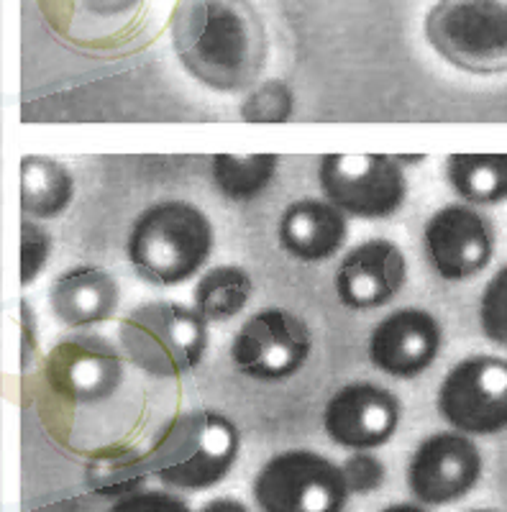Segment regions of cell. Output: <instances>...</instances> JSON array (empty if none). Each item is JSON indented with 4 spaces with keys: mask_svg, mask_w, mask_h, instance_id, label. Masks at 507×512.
Segmentation results:
<instances>
[{
    "mask_svg": "<svg viewBox=\"0 0 507 512\" xmlns=\"http://www.w3.org/2000/svg\"><path fill=\"white\" fill-rule=\"evenodd\" d=\"M177 62L213 93H249L269 62V34L254 0H177L172 11Z\"/></svg>",
    "mask_w": 507,
    "mask_h": 512,
    "instance_id": "1",
    "label": "cell"
},
{
    "mask_svg": "<svg viewBox=\"0 0 507 512\" xmlns=\"http://www.w3.org/2000/svg\"><path fill=\"white\" fill-rule=\"evenodd\" d=\"M216 249V228L190 200H159L136 216L126 256L136 277L154 287H177L203 272Z\"/></svg>",
    "mask_w": 507,
    "mask_h": 512,
    "instance_id": "2",
    "label": "cell"
},
{
    "mask_svg": "<svg viewBox=\"0 0 507 512\" xmlns=\"http://www.w3.org/2000/svg\"><path fill=\"white\" fill-rule=\"evenodd\" d=\"M241 456L239 425L210 408L177 413L159 428L146 454L159 482L185 492L213 489L231 474Z\"/></svg>",
    "mask_w": 507,
    "mask_h": 512,
    "instance_id": "3",
    "label": "cell"
},
{
    "mask_svg": "<svg viewBox=\"0 0 507 512\" xmlns=\"http://www.w3.org/2000/svg\"><path fill=\"white\" fill-rule=\"evenodd\" d=\"M118 344L129 364L154 379L193 374L208 356L210 323L177 300H152L131 310L118 326Z\"/></svg>",
    "mask_w": 507,
    "mask_h": 512,
    "instance_id": "4",
    "label": "cell"
},
{
    "mask_svg": "<svg viewBox=\"0 0 507 512\" xmlns=\"http://www.w3.org/2000/svg\"><path fill=\"white\" fill-rule=\"evenodd\" d=\"M423 34L433 52L456 70L507 72V0H436Z\"/></svg>",
    "mask_w": 507,
    "mask_h": 512,
    "instance_id": "5",
    "label": "cell"
},
{
    "mask_svg": "<svg viewBox=\"0 0 507 512\" xmlns=\"http://www.w3.org/2000/svg\"><path fill=\"white\" fill-rule=\"evenodd\" d=\"M251 492L259 512H344L351 497L341 466L310 448L264 461Z\"/></svg>",
    "mask_w": 507,
    "mask_h": 512,
    "instance_id": "6",
    "label": "cell"
},
{
    "mask_svg": "<svg viewBox=\"0 0 507 512\" xmlns=\"http://www.w3.org/2000/svg\"><path fill=\"white\" fill-rule=\"evenodd\" d=\"M318 187L328 203L362 221L392 218L410 192L405 167L387 154H323Z\"/></svg>",
    "mask_w": 507,
    "mask_h": 512,
    "instance_id": "7",
    "label": "cell"
},
{
    "mask_svg": "<svg viewBox=\"0 0 507 512\" xmlns=\"http://www.w3.org/2000/svg\"><path fill=\"white\" fill-rule=\"evenodd\" d=\"M313 354V331L298 313L262 308L251 313L231 338V364L246 379L282 384L298 377Z\"/></svg>",
    "mask_w": 507,
    "mask_h": 512,
    "instance_id": "8",
    "label": "cell"
},
{
    "mask_svg": "<svg viewBox=\"0 0 507 512\" xmlns=\"http://www.w3.org/2000/svg\"><path fill=\"white\" fill-rule=\"evenodd\" d=\"M436 408L454 431L472 438L507 431V359L495 354L461 359L438 384Z\"/></svg>",
    "mask_w": 507,
    "mask_h": 512,
    "instance_id": "9",
    "label": "cell"
},
{
    "mask_svg": "<svg viewBox=\"0 0 507 512\" xmlns=\"http://www.w3.org/2000/svg\"><path fill=\"white\" fill-rule=\"evenodd\" d=\"M126 356L98 333H72L52 346L44 361L49 392L72 405H100L118 395Z\"/></svg>",
    "mask_w": 507,
    "mask_h": 512,
    "instance_id": "10",
    "label": "cell"
},
{
    "mask_svg": "<svg viewBox=\"0 0 507 512\" xmlns=\"http://www.w3.org/2000/svg\"><path fill=\"white\" fill-rule=\"evenodd\" d=\"M495 246V223L469 203L443 205L423 226L426 264L443 282L479 277L495 259Z\"/></svg>",
    "mask_w": 507,
    "mask_h": 512,
    "instance_id": "11",
    "label": "cell"
},
{
    "mask_svg": "<svg viewBox=\"0 0 507 512\" xmlns=\"http://www.w3.org/2000/svg\"><path fill=\"white\" fill-rule=\"evenodd\" d=\"M484 459L472 436L438 431L418 443L405 469L410 495L426 507H446L464 500L479 484Z\"/></svg>",
    "mask_w": 507,
    "mask_h": 512,
    "instance_id": "12",
    "label": "cell"
},
{
    "mask_svg": "<svg viewBox=\"0 0 507 512\" xmlns=\"http://www.w3.org/2000/svg\"><path fill=\"white\" fill-rule=\"evenodd\" d=\"M403 405L392 390L374 382H351L331 395L323 410V431L336 446L374 451L392 441Z\"/></svg>",
    "mask_w": 507,
    "mask_h": 512,
    "instance_id": "13",
    "label": "cell"
},
{
    "mask_svg": "<svg viewBox=\"0 0 507 512\" xmlns=\"http://www.w3.org/2000/svg\"><path fill=\"white\" fill-rule=\"evenodd\" d=\"M410 277L408 256L395 241L367 239L346 251L333 274L338 303L346 310H379L405 290Z\"/></svg>",
    "mask_w": 507,
    "mask_h": 512,
    "instance_id": "14",
    "label": "cell"
},
{
    "mask_svg": "<svg viewBox=\"0 0 507 512\" xmlns=\"http://www.w3.org/2000/svg\"><path fill=\"white\" fill-rule=\"evenodd\" d=\"M441 346L443 328L436 315L423 308H400L372 328L367 354L377 372L410 382L436 364Z\"/></svg>",
    "mask_w": 507,
    "mask_h": 512,
    "instance_id": "15",
    "label": "cell"
},
{
    "mask_svg": "<svg viewBox=\"0 0 507 512\" xmlns=\"http://www.w3.org/2000/svg\"><path fill=\"white\" fill-rule=\"evenodd\" d=\"M346 239L349 216L326 198L292 200L277 221V244L295 262H328L344 249Z\"/></svg>",
    "mask_w": 507,
    "mask_h": 512,
    "instance_id": "16",
    "label": "cell"
},
{
    "mask_svg": "<svg viewBox=\"0 0 507 512\" xmlns=\"http://www.w3.org/2000/svg\"><path fill=\"white\" fill-rule=\"evenodd\" d=\"M121 305V287L108 269L98 264H75L57 274L49 285V310L67 328L103 326Z\"/></svg>",
    "mask_w": 507,
    "mask_h": 512,
    "instance_id": "17",
    "label": "cell"
},
{
    "mask_svg": "<svg viewBox=\"0 0 507 512\" xmlns=\"http://www.w3.org/2000/svg\"><path fill=\"white\" fill-rule=\"evenodd\" d=\"M75 190V175L65 162L41 154H26L21 159V210L26 218L54 221L65 216Z\"/></svg>",
    "mask_w": 507,
    "mask_h": 512,
    "instance_id": "18",
    "label": "cell"
},
{
    "mask_svg": "<svg viewBox=\"0 0 507 512\" xmlns=\"http://www.w3.org/2000/svg\"><path fill=\"white\" fill-rule=\"evenodd\" d=\"M446 182L474 208L507 200V154H451Z\"/></svg>",
    "mask_w": 507,
    "mask_h": 512,
    "instance_id": "19",
    "label": "cell"
},
{
    "mask_svg": "<svg viewBox=\"0 0 507 512\" xmlns=\"http://www.w3.org/2000/svg\"><path fill=\"white\" fill-rule=\"evenodd\" d=\"M254 280L239 264H218L205 269L193 290V305L208 323H228L239 318L251 303Z\"/></svg>",
    "mask_w": 507,
    "mask_h": 512,
    "instance_id": "20",
    "label": "cell"
},
{
    "mask_svg": "<svg viewBox=\"0 0 507 512\" xmlns=\"http://www.w3.org/2000/svg\"><path fill=\"white\" fill-rule=\"evenodd\" d=\"M280 164V154H251V157L213 154L210 180L221 192V198L231 203H254L269 190Z\"/></svg>",
    "mask_w": 507,
    "mask_h": 512,
    "instance_id": "21",
    "label": "cell"
},
{
    "mask_svg": "<svg viewBox=\"0 0 507 512\" xmlns=\"http://www.w3.org/2000/svg\"><path fill=\"white\" fill-rule=\"evenodd\" d=\"M149 472L146 456L136 451H103L88 464V484L103 497H129L139 492Z\"/></svg>",
    "mask_w": 507,
    "mask_h": 512,
    "instance_id": "22",
    "label": "cell"
},
{
    "mask_svg": "<svg viewBox=\"0 0 507 512\" xmlns=\"http://www.w3.org/2000/svg\"><path fill=\"white\" fill-rule=\"evenodd\" d=\"M295 113V95L285 80H264L249 90L241 103L246 123H285Z\"/></svg>",
    "mask_w": 507,
    "mask_h": 512,
    "instance_id": "23",
    "label": "cell"
},
{
    "mask_svg": "<svg viewBox=\"0 0 507 512\" xmlns=\"http://www.w3.org/2000/svg\"><path fill=\"white\" fill-rule=\"evenodd\" d=\"M479 326L492 344L507 349V264L484 285L479 297Z\"/></svg>",
    "mask_w": 507,
    "mask_h": 512,
    "instance_id": "24",
    "label": "cell"
},
{
    "mask_svg": "<svg viewBox=\"0 0 507 512\" xmlns=\"http://www.w3.org/2000/svg\"><path fill=\"white\" fill-rule=\"evenodd\" d=\"M52 233L36 218H21V287H31L47 269L52 256Z\"/></svg>",
    "mask_w": 507,
    "mask_h": 512,
    "instance_id": "25",
    "label": "cell"
},
{
    "mask_svg": "<svg viewBox=\"0 0 507 512\" xmlns=\"http://www.w3.org/2000/svg\"><path fill=\"white\" fill-rule=\"evenodd\" d=\"M346 484H349L351 495H369L382 489L387 482V466L372 451H354L349 459L341 464Z\"/></svg>",
    "mask_w": 507,
    "mask_h": 512,
    "instance_id": "26",
    "label": "cell"
},
{
    "mask_svg": "<svg viewBox=\"0 0 507 512\" xmlns=\"http://www.w3.org/2000/svg\"><path fill=\"white\" fill-rule=\"evenodd\" d=\"M108 512H193L180 495L164 489H139L134 495L113 502Z\"/></svg>",
    "mask_w": 507,
    "mask_h": 512,
    "instance_id": "27",
    "label": "cell"
},
{
    "mask_svg": "<svg viewBox=\"0 0 507 512\" xmlns=\"http://www.w3.org/2000/svg\"><path fill=\"white\" fill-rule=\"evenodd\" d=\"M18 336H21V369H29L39 356V326H36V315L29 300H21L18 305Z\"/></svg>",
    "mask_w": 507,
    "mask_h": 512,
    "instance_id": "28",
    "label": "cell"
},
{
    "mask_svg": "<svg viewBox=\"0 0 507 512\" xmlns=\"http://www.w3.org/2000/svg\"><path fill=\"white\" fill-rule=\"evenodd\" d=\"M198 512H251L249 505L239 497L223 495V497H213V500L205 502Z\"/></svg>",
    "mask_w": 507,
    "mask_h": 512,
    "instance_id": "29",
    "label": "cell"
},
{
    "mask_svg": "<svg viewBox=\"0 0 507 512\" xmlns=\"http://www.w3.org/2000/svg\"><path fill=\"white\" fill-rule=\"evenodd\" d=\"M379 512H431L426 505H420V502H395V505H387L385 510Z\"/></svg>",
    "mask_w": 507,
    "mask_h": 512,
    "instance_id": "30",
    "label": "cell"
},
{
    "mask_svg": "<svg viewBox=\"0 0 507 512\" xmlns=\"http://www.w3.org/2000/svg\"><path fill=\"white\" fill-rule=\"evenodd\" d=\"M397 162L403 164V167H410V164H420L426 162V154H397Z\"/></svg>",
    "mask_w": 507,
    "mask_h": 512,
    "instance_id": "31",
    "label": "cell"
},
{
    "mask_svg": "<svg viewBox=\"0 0 507 512\" xmlns=\"http://www.w3.org/2000/svg\"><path fill=\"white\" fill-rule=\"evenodd\" d=\"M469 512H500V510H484L482 507V510H469Z\"/></svg>",
    "mask_w": 507,
    "mask_h": 512,
    "instance_id": "32",
    "label": "cell"
}]
</instances>
